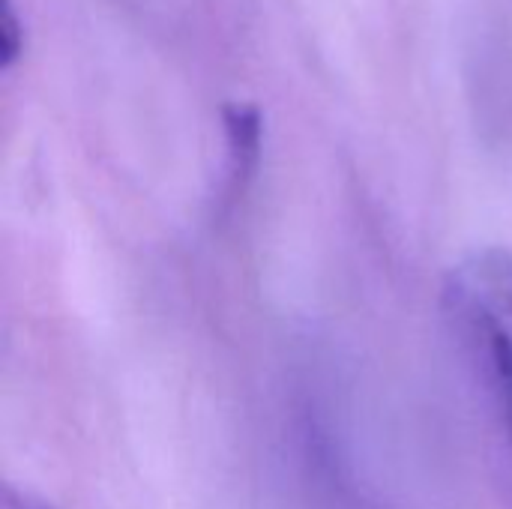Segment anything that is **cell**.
<instances>
[{
	"mask_svg": "<svg viewBox=\"0 0 512 509\" xmlns=\"http://www.w3.org/2000/svg\"><path fill=\"white\" fill-rule=\"evenodd\" d=\"M444 303L512 441V252L489 246L465 255L447 276Z\"/></svg>",
	"mask_w": 512,
	"mask_h": 509,
	"instance_id": "obj_1",
	"label": "cell"
},
{
	"mask_svg": "<svg viewBox=\"0 0 512 509\" xmlns=\"http://www.w3.org/2000/svg\"><path fill=\"white\" fill-rule=\"evenodd\" d=\"M225 144H228V177L243 183L261 156V111L249 102H228L222 108Z\"/></svg>",
	"mask_w": 512,
	"mask_h": 509,
	"instance_id": "obj_2",
	"label": "cell"
},
{
	"mask_svg": "<svg viewBox=\"0 0 512 509\" xmlns=\"http://www.w3.org/2000/svg\"><path fill=\"white\" fill-rule=\"evenodd\" d=\"M21 48H24V27L18 21L15 3L0 0V66L3 69L15 66Z\"/></svg>",
	"mask_w": 512,
	"mask_h": 509,
	"instance_id": "obj_3",
	"label": "cell"
},
{
	"mask_svg": "<svg viewBox=\"0 0 512 509\" xmlns=\"http://www.w3.org/2000/svg\"><path fill=\"white\" fill-rule=\"evenodd\" d=\"M6 507L9 509H54L51 504H45L42 498L30 495V492H18V489H6Z\"/></svg>",
	"mask_w": 512,
	"mask_h": 509,
	"instance_id": "obj_4",
	"label": "cell"
}]
</instances>
